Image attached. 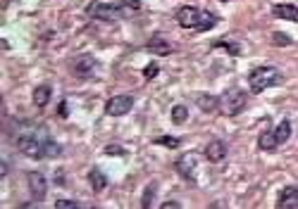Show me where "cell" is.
<instances>
[{
  "label": "cell",
  "instance_id": "obj_1",
  "mask_svg": "<svg viewBox=\"0 0 298 209\" xmlns=\"http://www.w3.org/2000/svg\"><path fill=\"white\" fill-rule=\"evenodd\" d=\"M279 81H282V74L275 67H260V69L251 71V76H248L253 93H262V91H267L270 86L279 83Z\"/></svg>",
  "mask_w": 298,
  "mask_h": 209
},
{
  "label": "cell",
  "instance_id": "obj_2",
  "mask_svg": "<svg viewBox=\"0 0 298 209\" xmlns=\"http://www.w3.org/2000/svg\"><path fill=\"white\" fill-rule=\"evenodd\" d=\"M246 102H248V95L239 91V88H227L220 98V112L224 116H236L246 107Z\"/></svg>",
  "mask_w": 298,
  "mask_h": 209
},
{
  "label": "cell",
  "instance_id": "obj_3",
  "mask_svg": "<svg viewBox=\"0 0 298 209\" xmlns=\"http://www.w3.org/2000/svg\"><path fill=\"white\" fill-rule=\"evenodd\" d=\"M17 147H19V152L26 157H31V159H41V157H46V138H39V136H22V138L17 140Z\"/></svg>",
  "mask_w": 298,
  "mask_h": 209
},
{
  "label": "cell",
  "instance_id": "obj_4",
  "mask_svg": "<svg viewBox=\"0 0 298 209\" xmlns=\"http://www.w3.org/2000/svg\"><path fill=\"white\" fill-rule=\"evenodd\" d=\"M91 15L95 19H101V22H117L119 17L124 15V10L119 5H112V3H95L91 8Z\"/></svg>",
  "mask_w": 298,
  "mask_h": 209
},
{
  "label": "cell",
  "instance_id": "obj_5",
  "mask_svg": "<svg viewBox=\"0 0 298 209\" xmlns=\"http://www.w3.org/2000/svg\"><path fill=\"white\" fill-rule=\"evenodd\" d=\"M131 107H134V98H131V95H115V98H110V100H108L105 112H108L110 116H124Z\"/></svg>",
  "mask_w": 298,
  "mask_h": 209
},
{
  "label": "cell",
  "instance_id": "obj_6",
  "mask_svg": "<svg viewBox=\"0 0 298 209\" xmlns=\"http://www.w3.org/2000/svg\"><path fill=\"white\" fill-rule=\"evenodd\" d=\"M198 159H201V157H198V152H186V155H184L179 162H177V171H179V174L186 178V181H196Z\"/></svg>",
  "mask_w": 298,
  "mask_h": 209
},
{
  "label": "cell",
  "instance_id": "obj_7",
  "mask_svg": "<svg viewBox=\"0 0 298 209\" xmlns=\"http://www.w3.org/2000/svg\"><path fill=\"white\" fill-rule=\"evenodd\" d=\"M198 19H201V10L191 8V5H181V8L177 10V24L184 26V29H196Z\"/></svg>",
  "mask_w": 298,
  "mask_h": 209
},
{
  "label": "cell",
  "instance_id": "obj_8",
  "mask_svg": "<svg viewBox=\"0 0 298 209\" xmlns=\"http://www.w3.org/2000/svg\"><path fill=\"white\" fill-rule=\"evenodd\" d=\"M26 181H29V188H31V193L36 200H43L46 197V178H43V174H39V171H31L29 176H26Z\"/></svg>",
  "mask_w": 298,
  "mask_h": 209
},
{
  "label": "cell",
  "instance_id": "obj_9",
  "mask_svg": "<svg viewBox=\"0 0 298 209\" xmlns=\"http://www.w3.org/2000/svg\"><path fill=\"white\" fill-rule=\"evenodd\" d=\"M279 209H298V188L296 186H286L279 195V202H277Z\"/></svg>",
  "mask_w": 298,
  "mask_h": 209
},
{
  "label": "cell",
  "instance_id": "obj_10",
  "mask_svg": "<svg viewBox=\"0 0 298 209\" xmlns=\"http://www.w3.org/2000/svg\"><path fill=\"white\" fill-rule=\"evenodd\" d=\"M205 157H208L210 162H222V159L227 157V145H224L222 140H212L210 145L205 147Z\"/></svg>",
  "mask_w": 298,
  "mask_h": 209
},
{
  "label": "cell",
  "instance_id": "obj_11",
  "mask_svg": "<svg viewBox=\"0 0 298 209\" xmlns=\"http://www.w3.org/2000/svg\"><path fill=\"white\" fill-rule=\"evenodd\" d=\"M88 181H91L93 193H103V190H105V186H108V176H105L98 166H93V169L88 171Z\"/></svg>",
  "mask_w": 298,
  "mask_h": 209
},
{
  "label": "cell",
  "instance_id": "obj_12",
  "mask_svg": "<svg viewBox=\"0 0 298 209\" xmlns=\"http://www.w3.org/2000/svg\"><path fill=\"white\" fill-rule=\"evenodd\" d=\"M272 15L279 17V19H286V22H298L296 5H275V8H272Z\"/></svg>",
  "mask_w": 298,
  "mask_h": 209
},
{
  "label": "cell",
  "instance_id": "obj_13",
  "mask_svg": "<svg viewBox=\"0 0 298 209\" xmlns=\"http://www.w3.org/2000/svg\"><path fill=\"white\" fill-rule=\"evenodd\" d=\"M93 67H95V60L93 57H84V60H79L77 67H74V74L79 78H88L93 74Z\"/></svg>",
  "mask_w": 298,
  "mask_h": 209
},
{
  "label": "cell",
  "instance_id": "obj_14",
  "mask_svg": "<svg viewBox=\"0 0 298 209\" xmlns=\"http://www.w3.org/2000/svg\"><path fill=\"white\" fill-rule=\"evenodd\" d=\"M258 145H260V150H265V152H272L275 147H279V143H277V136H275V131H262V133H260Z\"/></svg>",
  "mask_w": 298,
  "mask_h": 209
},
{
  "label": "cell",
  "instance_id": "obj_15",
  "mask_svg": "<svg viewBox=\"0 0 298 209\" xmlns=\"http://www.w3.org/2000/svg\"><path fill=\"white\" fill-rule=\"evenodd\" d=\"M50 95H53L50 86H39V88H34V105H36V107H46L48 100H50Z\"/></svg>",
  "mask_w": 298,
  "mask_h": 209
},
{
  "label": "cell",
  "instance_id": "obj_16",
  "mask_svg": "<svg viewBox=\"0 0 298 209\" xmlns=\"http://www.w3.org/2000/svg\"><path fill=\"white\" fill-rule=\"evenodd\" d=\"M148 50L150 53H155V55H170L172 53V46L167 43V40H162L160 36H153L148 43Z\"/></svg>",
  "mask_w": 298,
  "mask_h": 209
},
{
  "label": "cell",
  "instance_id": "obj_17",
  "mask_svg": "<svg viewBox=\"0 0 298 209\" xmlns=\"http://www.w3.org/2000/svg\"><path fill=\"white\" fill-rule=\"evenodd\" d=\"M215 24H217V17L212 15V12H205V10H201V19H198L196 31H210Z\"/></svg>",
  "mask_w": 298,
  "mask_h": 209
},
{
  "label": "cell",
  "instance_id": "obj_18",
  "mask_svg": "<svg viewBox=\"0 0 298 209\" xmlns=\"http://www.w3.org/2000/svg\"><path fill=\"white\" fill-rule=\"evenodd\" d=\"M198 105H201V109L203 112H215V109L220 107V98H215V95H198Z\"/></svg>",
  "mask_w": 298,
  "mask_h": 209
},
{
  "label": "cell",
  "instance_id": "obj_19",
  "mask_svg": "<svg viewBox=\"0 0 298 209\" xmlns=\"http://www.w3.org/2000/svg\"><path fill=\"white\" fill-rule=\"evenodd\" d=\"M275 136H277V143H279V145H284V143L289 140V136H291V121H289V119L279 121V126H277Z\"/></svg>",
  "mask_w": 298,
  "mask_h": 209
},
{
  "label": "cell",
  "instance_id": "obj_20",
  "mask_svg": "<svg viewBox=\"0 0 298 209\" xmlns=\"http://www.w3.org/2000/svg\"><path fill=\"white\" fill-rule=\"evenodd\" d=\"M188 119V109L184 107V105H174L172 107V121L174 124H184Z\"/></svg>",
  "mask_w": 298,
  "mask_h": 209
},
{
  "label": "cell",
  "instance_id": "obj_21",
  "mask_svg": "<svg viewBox=\"0 0 298 209\" xmlns=\"http://www.w3.org/2000/svg\"><path fill=\"white\" fill-rule=\"evenodd\" d=\"M155 145H165V147H170V150H174V147L181 145V140L174 138V136H162V138H155Z\"/></svg>",
  "mask_w": 298,
  "mask_h": 209
},
{
  "label": "cell",
  "instance_id": "obj_22",
  "mask_svg": "<svg viewBox=\"0 0 298 209\" xmlns=\"http://www.w3.org/2000/svg\"><path fill=\"white\" fill-rule=\"evenodd\" d=\"M62 152V147L57 145L53 138H46V157H57Z\"/></svg>",
  "mask_w": 298,
  "mask_h": 209
},
{
  "label": "cell",
  "instance_id": "obj_23",
  "mask_svg": "<svg viewBox=\"0 0 298 209\" xmlns=\"http://www.w3.org/2000/svg\"><path fill=\"white\" fill-rule=\"evenodd\" d=\"M79 207H81V204L74 200H57L55 202V209H79Z\"/></svg>",
  "mask_w": 298,
  "mask_h": 209
},
{
  "label": "cell",
  "instance_id": "obj_24",
  "mask_svg": "<svg viewBox=\"0 0 298 209\" xmlns=\"http://www.w3.org/2000/svg\"><path fill=\"white\" fill-rule=\"evenodd\" d=\"M217 48H227L229 55H241V46H236V43H227V40H222V43H217Z\"/></svg>",
  "mask_w": 298,
  "mask_h": 209
},
{
  "label": "cell",
  "instance_id": "obj_25",
  "mask_svg": "<svg viewBox=\"0 0 298 209\" xmlns=\"http://www.w3.org/2000/svg\"><path fill=\"white\" fill-rule=\"evenodd\" d=\"M157 71H160V67H157L155 62H150L148 67L143 69V76H146V78H155V76H157Z\"/></svg>",
  "mask_w": 298,
  "mask_h": 209
},
{
  "label": "cell",
  "instance_id": "obj_26",
  "mask_svg": "<svg viewBox=\"0 0 298 209\" xmlns=\"http://www.w3.org/2000/svg\"><path fill=\"white\" fill-rule=\"evenodd\" d=\"M272 40H275L277 46H289V43H291L289 36H284V33H279V31H277L275 36H272Z\"/></svg>",
  "mask_w": 298,
  "mask_h": 209
},
{
  "label": "cell",
  "instance_id": "obj_27",
  "mask_svg": "<svg viewBox=\"0 0 298 209\" xmlns=\"http://www.w3.org/2000/svg\"><path fill=\"white\" fill-rule=\"evenodd\" d=\"M153 193H155V183H150V186H148V193L143 195L141 207H150V197H153Z\"/></svg>",
  "mask_w": 298,
  "mask_h": 209
},
{
  "label": "cell",
  "instance_id": "obj_28",
  "mask_svg": "<svg viewBox=\"0 0 298 209\" xmlns=\"http://www.w3.org/2000/svg\"><path fill=\"white\" fill-rule=\"evenodd\" d=\"M124 3V10L126 8H131V10H139L141 8V0H122Z\"/></svg>",
  "mask_w": 298,
  "mask_h": 209
},
{
  "label": "cell",
  "instance_id": "obj_29",
  "mask_svg": "<svg viewBox=\"0 0 298 209\" xmlns=\"http://www.w3.org/2000/svg\"><path fill=\"white\" fill-rule=\"evenodd\" d=\"M57 114L64 119V116L70 114V105H67V102H60V112H57Z\"/></svg>",
  "mask_w": 298,
  "mask_h": 209
},
{
  "label": "cell",
  "instance_id": "obj_30",
  "mask_svg": "<svg viewBox=\"0 0 298 209\" xmlns=\"http://www.w3.org/2000/svg\"><path fill=\"white\" fill-rule=\"evenodd\" d=\"M105 152H108V155H126V152L122 150V147H108Z\"/></svg>",
  "mask_w": 298,
  "mask_h": 209
},
{
  "label": "cell",
  "instance_id": "obj_31",
  "mask_svg": "<svg viewBox=\"0 0 298 209\" xmlns=\"http://www.w3.org/2000/svg\"><path fill=\"white\" fill-rule=\"evenodd\" d=\"M179 202H162V209H179Z\"/></svg>",
  "mask_w": 298,
  "mask_h": 209
},
{
  "label": "cell",
  "instance_id": "obj_32",
  "mask_svg": "<svg viewBox=\"0 0 298 209\" xmlns=\"http://www.w3.org/2000/svg\"><path fill=\"white\" fill-rule=\"evenodd\" d=\"M0 174H3V178L8 176V164H5V162H3V166H0Z\"/></svg>",
  "mask_w": 298,
  "mask_h": 209
},
{
  "label": "cell",
  "instance_id": "obj_33",
  "mask_svg": "<svg viewBox=\"0 0 298 209\" xmlns=\"http://www.w3.org/2000/svg\"><path fill=\"white\" fill-rule=\"evenodd\" d=\"M220 3H231V0H220Z\"/></svg>",
  "mask_w": 298,
  "mask_h": 209
}]
</instances>
